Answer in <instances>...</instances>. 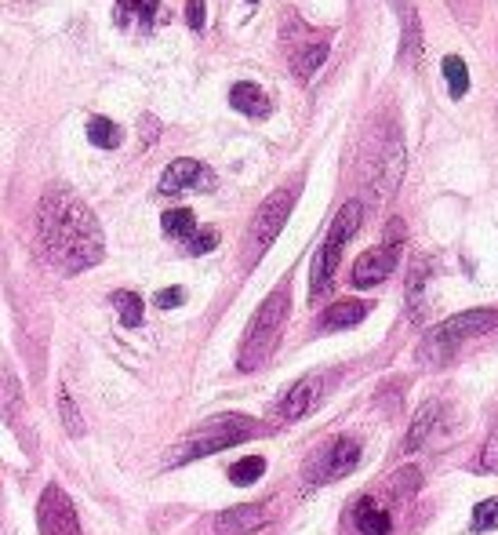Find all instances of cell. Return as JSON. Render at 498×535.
Here are the masks:
<instances>
[{
  "mask_svg": "<svg viewBox=\"0 0 498 535\" xmlns=\"http://www.w3.org/2000/svg\"><path fill=\"white\" fill-rule=\"evenodd\" d=\"M426 263H419L415 270H411V281H408V310L415 321H422L426 317Z\"/></svg>",
  "mask_w": 498,
  "mask_h": 535,
  "instance_id": "cell-23",
  "label": "cell"
},
{
  "mask_svg": "<svg viewBox=\"0 0 498 535\" xmlns=\"http://www.w3.org/2000/svg\"><path fill=\"white\" fill-rule=\"evenodd\" d=\"M211 186H215V175L200 161L182 157V161H171L168 168H164L157 190L164 193V197H171V193H182V190H211Z\"/></svg>",
  "mask_w": 498,
  "mask_h": 535,
  "instance_id": "cell-12",
  "label": "cell"
},
{
  "mask_svg": "<svg viewBox=\"0 0 498 535\" xmlns=\"http://www.w3.org/2000/svg\"><path fill=\"white\" fill-rule=\"evenodd\" d=\"M400 226L404 223H389L386 241H382L379 248H368V252L353 263V273H349L353 288H375V284H382L389 273L397 270V263H400Z\"/></svg>",
  "mask_w": 498,
  "mask_h": 535,
  "instance_id": "cell-7",
  "label": "cell"
},
{
  "mask_svg": "<svg viewBox=\"0 0 498 535\" xmlns=\"http://www.w3.org/2000/svg\"><path fill=\"white\" fill-rule=\"evenodd\" d=\"M288 310H291L288 288H277V292H269L266 299H262V306L255 310V317H251V324H248V332H244V343H240V357H237L240 372H255V368H262V364L269 361V354H273L280 343Z\"/></svg>",
  "mask_w": 498,
  "mask_h": 535,
  "instance_id": "cell-2",
  "label": "cell"
},
{
  "mask_svg": "<svg viewBox=\"0 0 498 535\" xmlns=\"http://www.w3.org/2000/svg\"><path fill=\"white\" fill-rule=\"evenodd\" d=\"M360 219H364L360 201H349L339 208V215H335L328 237H324V244H320L317 255H313V270H309V295H313V299H320V295L331 288L335 270H339L342 248H346V244L353 241V233L360 230Z\"/></svg>",
  "mask_w": 498,
  "mask_h": 535,
  "instance_id": "cell-4",
  "label": "cell"
},
{
  "mask_svg": "<svg viewBox=\"0 0 498 535\" xmlns=\"http://www.w3.org/2000/svg\"><path fill=\"white\" fill-rule=\"evenodd\" d=\"M368 317V303H360V299H342V303L328 306L324 313V328H353Z\"/></svg>",
  "mask_w": 498,
  "mask_h": 535,
  "instance_id": "cell-19",
  "label": "cell"
},
{
  "mask_svg": "<svg viewBox=\"0 0 498 535\" xmlns=\"http://www.w3.org/2000/svg\"><path fill=\"white\" fill-rule=\"evenodd\" d=\"M469 528L473 532H491V528H498V495L495 499H480L477 506H473V517H469Z\"/></svg>",
  "mask_w": 498,
  "mask_h": 535,
  "instance_id": "cell-28",
  "label": "cell"
},
{
  "mask_svg": "<svg viewBox=\"0 0 498 535\" xmlns=\"http://www.w3.org/2000/svg\"><path fill=\"white\" fill-rule=\"evenodd\" d=\"M404 164H408V157H404L400 135L397 132L382 135V139L375 142V161H371V168H368V186L379 193V197H393L400 179H404Z\"/></svg>",
  "mask_w": 498,
  "mask_h": 535,
  "instance_id": "cell-9",
  "label": "cell"
},
{
  "mask_svg": "<svg viewBox=\"0 0 498 535\" xmlns=\"http://www.w3.org/2000/svg\"><path fill=\"white\" fill-rule=\"evenodd\" d=\"M262 426L251 419V415H240V412H222V415H211L204 423L186 434L171 455V463H193V459H204V455H215V452H226V448L240 445V441H248V437L259 434Z\"/></svg>",
  "mask_w": 498,
  "mask_h": 535,
  "instance_id": "cell-3",
  "label": "cell"
},
{
  "mask_svg": "<svg viewBox=\"0 0 498 535\" xmlns=\"http://www.w3.org/2000/svg\"><path fill=\"white\" fill-rule=\"evenodd\" d=\"M113 306L124 328H139L142 324V299L135 292H113Z\"/></svg>",
  "mask_w": 498,
  "mask_h": 535,
  "instance_id": "cell-25",
  "label": "cell"
},
{
  "mask_svg": "<svg viewBox=\"0 0 498 535\" xmlns=\"http://www.w3.org/2000/svg\"><path fill=\"white\" fill-rule=\"evenodd\" d=\"M160 226H164V233L175 237V241H190L193 233H197V219H193L190 208H171V212H164Z\"/></svg>",
  "mask_w": 498,
  "mask_h": 535,
  "instance_id": "cell-20",
  "label": "cell"
},
{
  "mask_svg": "<svg viewBox=\"0 0 498 535\" xmlns=\"http://www.w3.org/2000/svg\"><path fill=\"white\" fill-rule=\"evenodd\" d=\"M248 4H259V0H248Z\"/></svg>",
  "mask_w": 498,
  "mask_h": 535,
  "instance_id": "cell-34",
  "label": "cell"
},
{
  "mask_svg": "<svg viewBox=\"0 0 498 535\" xmlns=\"http://www.w3.org/2000/svg\"><path fill=\"white\" fill-rule=\"evenodd\" d=\"M182 299H186V292H182V288H164V292H157V299H153V303H157L160 310H175V306H182Z\"/></svg>",
  "mask_w": 498,
  "mask_h": 535,
  "instance_id": "cell-32",
  "label": "cell"
},
{
  "mask_svg": "<svg viewBox=\"0 0 498 535\" xmlns=\"http://www.w3.org/2000/svg\"><path fill=\"white\" fill-rule=\"evenodd\" d=\"M59 415H62V426H66V434L70 437H84V419L77 415V404H73V397L62 390L59 394Z\"/></svg>",
  "mask_w": 498,
  "mask_h": 535,
  "instance_id": "cell-29",
  "label": "cell"
},
{
  "mask_svg": "<svg viewBox=\"0 0 498 535\" xmlns=\"http://www.w3.org/2000/svg\"><path fill=\"white\" fill-rule=\"evenodd\" d=\"M477 470H484V474H498V437H488V445L480 448Z\"/></svg>",
  "mask_w": 498,
  "mask_h": 535,
  "instance_id": "cell-31",
  "label": "cell"
},
{
  "mask_svg": "<svg viewBox=\"0 0 498 535\" xmlns=\"http://www.w3.org/2000/svg\"><path fill=\"white\" fill-rule=\"evenodd\" d=\"M353 525H357L360 535H389L393 532V517L375 499H357V506H353Z\"/></svg>",
  "mask_w": 498,
  "mask_h": 535,
  "instance_id": "cell-15",
  "label": "cell"
},
{
  "mask_svg": "<svg viewBox=\"0 0 498 535\" xmlns=\"http://www.w3.org/2000/svg\"><path fill=\"white\" fill-rule=\"evenodd\" d=\"M157 8H160V0H117V22L128 26L131 19H139L142 26H153Z\"/></svg>",
  "mask_w": 498,
  "mask_h": 535,
  "instance_id": "cell-21",
  "label": "cell"
},
{
  "mask_svg": "<svg viewBox=\"0 0 498 535\" xmlns=\"http://www.w3.org/2000/svg\"><path fill=\"white\" fill-rule=\"evenodd\" d=\"M320 397H324V375H302L299 383L288 386V394L277 401V415L284 423H299L317 408Z\"/></svg>",
  "mask_w": 498,
  "mask_h": 535,
  "instance_id": "cell-11",
  "label": "cell"
},
{
  "mask_svg": "<svg viewBox=\"0 0 498 535\" xmlns=\"http://www.w3.org/2000/svg\"><path fill=\"white\" fill-rule=\"evenodd\" d=\"M266 521H269L266 503H240V506H230V510H222V514L215 517V532L219 535H255Z\"/></svg>",
  "mask_w": 498,
  "mask_h": 535,
  "instance_id": "cell-13",
  "label": "cell"
},
{
  "mask_svg": "<svg viewBox=\"0 0 498 535\" xmlns=\"http://www.w3.org/2000/svg\"><path fill=\"white\" fill-rule=\"evenodd\" d=\"M295 193H299V186H280L277 193H269L266 201L259 204V212H255L248 226V263L262 259L269 252V244L280 237L291 208H295Z\"/></svg>",
  "mask_w": 498,
  "mask_h": 535,
  "instance_id": "cell-5",
  "label": "cell"
},
{
  "mask_svg": "<svg viewBox=\"0 0 498 535\" xmlns=\"http://www.w3.org/2000/svg\"><path fill=\"white\" fill-rule=\"evenodd\" d=\"M0 412L4 415H15L22 412V390H19V379L8 372V368H0Z\"/></svg>",
  "mask_w": 498,
  "mask_h": 535,
  "instance_id": "cell-26",
  "label": "cell"
},
{
  "mask_svg": "<svg viewBox=\"0 0 498 535\" xmlns=\"http://www.w3.org/2000/svg\"><path fill=\"white\" fill-rule=\"evenodd\" d=\"M262 474H266V459H262V455H244V459H237V463L230 466V481L240 488L255 485Z\"/></svg>",
  "mask_w": 498,
  "mask_h": 535,
  "instance_id": "cell-24",
  "label": "cell"
},
{
  "mask_svg": "<svg viewBox=\"0 0 498 535\" xmlns=\"http://www.w3.org/2000/svg\"><path fill=\"white\" fill-rule=\"evenodd\" d=\"M324 59H328V41L320 37V41L299 44V48L291 51V70H295V77H299V81H309V77H313V73L324 66Z\"/></svg>",
  "mask_w": 498,
  "mask_h": 535,
  "instance_id": "cell-17",
  "label": "cell"
},
{
  "mask_svg": "<svg viewBox=\"0 0 498 535\" xmlns=\"http://www.w3.org/2000/svg\"><path fill=\"white\" fill-rule=\"evenodd\" d=\"M393 8H397L400 15V26H404V33H400V62H415L419 59V48H422V30H419V15H415V4L411 0H389Z\"/></svg>",
  "mask_w": 498,
  "mask_h": 535,
  "instance_id": "cell-14",
  "label": "cell"
},
{
  "mask_svg": "<svg viewBox=\"0 0 498 535\" xmlns=\"http://www.w3.org/2000/svg\"><path fill=\"white\" fill-rule=\"evenodd\" d=\"M215 244H219V230H197L190 241H186V252H190V255H208Z\"/></svg>",
  "mask_w": 498,
  "mask_h": 535,
  "instance_id": "cell-30",
  "label": "cell"
},
{
  "mask_svg": "<svg viewBox=\"0 0 498 535\" xmlns=\"http://www.w3.org/2000/svg\"><path fill=\"white\" fill-rule=\"evenodd\" d=\"M498 328V310H488V306H480V310H466V313H455L448 317L444 324H437L433 332H429V346L433 350H455L459 343L466 339H480V335H488Z\"/></svg>",
  "mask_w": 498,
  "mask_h": 535,
  "instance_id": "cell-6",
  "label": "cell"
},
{
  "mask_svg": "<svg viewBox=\"0 0 498 535\" xmlns=\"http://www.w3.org/2000/svg\"><path fill=\"white\" fill-rule=\"evenodd\" d=\"M37 233L44 244V255L59 266L62 273H84L102 263L106 255V237L88 204L73 190L51 186L40 197L37 208Z\"/></svg>",
  "mask_w": 498,
  "mask_h": 535,
  "instance_id": "cell-1",
  "label": "cell"
},
{
  "mask_svg": "<svg viewBox=\"0 0 498 535\" xmlns=\"http://www.w3.org/2000/svg\"><path fill=\"white\" fill-rule=\"evenodd\" d=\"M88 139H91V146H99V150H117L124 135H120V128L110 121V117H91Z\"/></svg>",
  "mask_w": 498,
  "mask_h": 535,
  "instance_id": "cell-22",
  "label": "cell"
},
{
  "mask_svg": "<svg viewBox=\"0 0 498 535\" xmlns=\"http://www.w3.org/2000/svg\"><path fill=\"white\" fill-rule=\"evenodd\" d=\"M360 463V445L353 437H335L331 445L320 448L306 466V481L309 485H328V481H339V477L353 474Z\"/></svg>",
  "mask_w": 498,
  "mask_h": 535,
  "instance_id": "cell-8",
  "label": "cell"
},
{
  "mask_svg": "<svg viewBox=\"0 0 498 535\" xmlns=\"http://www.w3.org/2000/svg\"><path fill=\"white\" fill-rule=\"evenodd\" d=\"M444 77H448L451 99H462V95L469 91V70L459 55H448V59H444Z\"/></svg>",
  "mask_w": 498,
  "mask_h": 535,
  "instance_id": "cell-27",
  "label": "cell"
},
{
  "mask_svg": "<svg viewBox=\"0 0 498 535\" xmlns=\"http://www.w3.org/2000/svg\"><path fill=\"white\" fill-rule=\"evenodd\" d=\"M37 528L40 535H80L77 510H73L70 495L59 485H48L37 503Z\"/></svg>",
  "mask_w": 498,
  "mask_h": 535,
  "instance_id": "cell-10",
  "label": "cell"
},
{
  "mask_svg": "<svg viewBox=\"0 0 498 535\" xmlns=\"http://www.w3.org/2000/svg\"><path fill=\"white\" fill-rule=\"evenodd\" d=\"M230 106L244 113V117H269L266 91H262L259 84H251V81L233 84V88H230Z\"/></svg>",
  "mask_w": 498,
  "mask_h": 535,
  "instance_id": "cell-16",
  "label": "cell"
},
{
  "mask_svg": "<svg viewBox=\"0 0 498 535\" xmlns=\"http://www.w3.org/2000/svg\"><path fill=\"white\" fill-rule=\"evenodd\" d=\"M437 423H440V408H437V404H426V408L415 415V423H411L408 437H404V452H419L429 437H433Z\"/></svg>",
  "mask_w": 498,
  "mask_h": 535,
  "instance_id": "cell-18",
  "label": "cell"
},
{
  "mask_svg": "<svg viewBox=\"0 0 498 535\" xmlns=\"http://www.w3.org/2000/svg\"><path fill=\"white\" fill-rule=\"evenodd\" d=\"M186 22H190V30H204V0L186 4Z\"/></svg>",
  "mask_w": 498,
  "mask_h": 535,
  "instance_id": "cell-33",
  "label": "cell"
}]
</instances>
